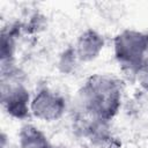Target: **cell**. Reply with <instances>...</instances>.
<instances>
[{"label":"cell","mask_w":148,"mask_h":148,"mask_svg":"<svg viewBox=\"0 0 148 148\" xmlns=\"http://www.w3.org/2000/svg\"><path fill=\"white\" fill-rule=\"evenodd\" d=\"M121 82L111 75L95 74L77 91L75 116L109 124L121 105Z\"/></svg>","instance_id":"cell-1"},{"label":"cell","mask_w":148,"mask_h":148,"mask_svg":"<svg viewBox=\"0 0 148 148\" xmlns=\"http://www.w3.org/2000/svg\"><path fill=\"white\" fill-rule=\"evenodd\" d=\"M113 49L121 69L135 77L148 51V32L126 29L116 36Z\"/></svg>","instance_id":"cell-2"},{"label":"cell","mask_w":148,"mask_h":148,"mask_svg":"<svg viewBox=\"0 0 148 148\" xmlns=\"http://www.w3.org/2000/svg\"><path fill=\"white\" fill-rule=\"evenodd\" d=\"M30 94L21 82L18 69L13 66L1 69V104L13 118L25 119L30 114Z\"/></svg>","instance_id":"cell-3"},{"label":"cell","mask_w":148,"mask_h":148,"mask_svg":"<svg viewBox=\"0 0 148 148\" xmlns=\"http://www.w3.org/2000/svg\"><path fill=\"white\" fill-rule=\"evenodd\" d=\"M65 102L60 94L44 87L31 98L30 113L39 120L54 121L64 114L66 110Z\"/></svg>","instance_id":"cell-4"},{"label":"cell","mask_w":148,"mask_h":148,"mask_svg":"<svg viewBox=\"0 0 148 148\" xmlns=\"http://www.w3.org/2000/svg\"><path fill=\"white\" fill-rule=\"evenodd\" d=\"M104 46L103 36L96 30L87 29L77 38L75 46L73 47L79 61H91L98 57Z\"/></svg>","instance_id":"cell-5"},{"label":"cell","mask_w":148,"mask_h":148,"mask_svg":"<svg viewBox=\"0 0 148 148\" xmlns=\"http://www.w3.org/2000/svg\"><path fill=\"white\" fill-rule=\"evenodd\" d=\"M17 148H57L50 143L45 134L34 125H24L18 135Z\"/></svg>","instance_id":"cell-6"},{"label":"cell","mask_w":148,"mask_h":148,"mask_svg":"<svg viewBox=\"0 0 148 148\" xmlns=\"http://www.w3.org/2000/svg\"><path fill=\"white\" fill-rule=\"evenodd\" d=\"M135 77L143 87L148 88V51L143 57V60L140 65V68H139Z\"/></svg>","instance_id":"cell-7"},{"label":"cell","mask_w":148,"mask_h":148,"mask_svg":"<svg viewBox=\"0 0 148 148\" xmlns=\"http://www.w3.org/2000/svg\"><path fill=\"white\" fill-rule=\"evenodd\" d=\"M106 148H120V147L117 146V145H113V146H110V147H106Z\"/></svg>","instance_id":"cell-8"}]
</instances>
